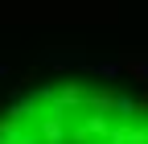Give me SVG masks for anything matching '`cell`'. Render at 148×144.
I'll return each mask as SVG.
<instances>
[{"mask_svg":"<svg viewBox=\"0 0 148 144\" xmlns=\"http://www.w3.org/2000/svg\"><path fill=\"white\" fill-rule=\"evenodd\" d=\"M123 66L132 70V74H136L140 82H148V58H123Z\"/></svg>","mask_w":148,"mask_h":144,"instance_id":"cell-2","label":"cell"},{"mask_svg":"<svg viewBox=\"0 0 148 144\" xmlns=\"http://www.w3.org/2000/svg\"><path fill=\"white\" fill-rule=\"evenodd\" d=\"M90 70H95L99 78H119V74H123V62H95Z\"/></svg>","mask_w":148,"mask_h":144,"instance_id":"cell-1","label":"cell"}]
</instances>
